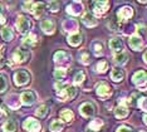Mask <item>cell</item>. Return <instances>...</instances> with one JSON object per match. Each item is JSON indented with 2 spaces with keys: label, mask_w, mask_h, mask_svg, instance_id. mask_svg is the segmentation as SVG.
I'll return each instance as SVG.
<instances>
[{
  "label": "cell",
  "mask_w": 147,
  "mask_h": 132,
  "mask_svg": "<svg viewBox=\"0 0 147 132\" xmlns=\"http://www.w3.org/2000/svg\"><path fill=\"white\" fill-rule=\"evenodd\" d=\"M30 26H32L30 20L24 15H20L18 20H16V28H18V30L22 34H26L29 32V29H30Z\"/></svg>",
  "instance_id": "6da1fadb"
},
{
  "label": "cell",
  "mask_w": 147,
  "mask_h": 132,
  "mask_svg": "<svg viewBox=\"0 0 147 132\" xmlns=\"http://www.w3.org/2000/svg\"><path fill=\"white\" fill-rule=\"evenodd\" d=\"M76 94H77V89H76V87H73V86H65L62 91L58 92V96L61 97L62 101L72 100V98L76 97Z\"/></svg>",
  "instance_id": "7a4b0ae2"
},
{
  "label": "cell",
  "mask_w": 147,
  "mask_h": 132,
  "mask_svg": "<svg viewBox=\"0 0 147 132\" xmlns=\"http://www.w3.org/2000/svg\"><path fill=\"white\" fill-rule=\"evenodd\" d=\"M29 79H30V74L26 70H18L14 74V83L16 86H24L29 82Z\"/></svg>",
  "instance_id": "3957f363"
},
{
  "label": "cell",
  "mask_w": 147,
  "mask_h": 132,
  "mask_svg": "<svg viewBox=\"0 0 147 132\" xmlns=\"http://www.w3.org/2000/svg\"><path fill=\"white\" fill-rule=\"evenodd\" d=\"M132 15H133V9L131 6H123L117 12V16H118V20L121 23H125L128 19H131Z\"/></svg>",
  "instance_id": "277c9868"
},
{
  "label": "cell",
  "mask_w": 147,
  "mask_h": 132,
  "mask_svg": "<svg viewBox=\"0 0 147 132\" xmlns=\"http://www.w3.org/2000/svg\"><path fill=\"white\" fill-rule=\"evenodd\" d=\"M24 128L28 132H40L42 130V126L39 123V121L34 120V118H28V120L24 121Z\"/></svg>",
  "instance_id": "5b68a950"
},
{
  "label": "cell",
  "mask_w": 147,
  "mask_h": 132,
  "mask_svg": "<svg viewBox=\"0 0 147 132\" xmlns=\"http://www.w3.org/2000/svg\"><path fill=\"white\" fill-rule=\"evenodd\" d=\"M30 57V53L25 49H16L13 54V62L14 63H23Z\"/></svg>",
  "instance_id": "8992f818"
},
{
  "label": "cell",
  "mask_w": 147,
  "mask_h": 132,
  "mask_svg": "<svg viewBox=\"0 0 147 132\" xmlns=\"http://www.w3.org/2000/svg\"><path fill=\"white\" fill-rule=\"evenodd\" d=\"M54 62L59 63V66H67V64L71 62V56L67 52L59 50V52H57L54 54Z\"/></svg>",
  "instance_id": "52a82bcc"
},
{
  "label": "cell",
  "mask_w": 147,
  "mask_h": 132,
  "mask_svg": "<svg viewBox=\"0 0 147 132\" xmlns=\"http://www.w3.org/2000/svg\"><path fill=\"white\" fill-rule=\"evenodd\" d=\"M115 114L117 118H125L127 114H128V106H127V101L123 98L119 102L118 107L115 110Z\"/></svg>",
  "instance_id": "ba28073f"
},
{
  "label": "cell",
  "mask_w": 147,
  "mask_h": 132,
  "mask_svg": "<svg viewBox=\"0 0 147 132\" xmlns=\"http://www.w3.org/2000/svg\"><path fill=\"white\" fill-rule=\"evenodd\" d=\"M96 92H97V94H98V96L101 97V98H107V97L111 96V93H112V88L109 87L107 83L102 82V83H99L98 86H97Z\"/></svg>",
  "instance_id": "9c48e42d"
},
{
  "label": "cell",
  "mask_w": 147,
  "mask_h": 132,
  "mask_svg": "<svg viewBox=\"0 0 147 132\" xmlns=\"http://www.w3.org/2000/svg\"><path fill=\"white\" fill-rule=\"evenodd\" d=\"M109 1H94L93 3V12L98 15H102L108 10Z\"/></svg>",
  "instance_id": "30bf717a"
},
{
  "label": "cell",
  "mask_w": 147,
  "mask_h": 132,
  "mask_svg": "<svg viewBox=\"0 0 147 132\" xmlns=\"http://www.w3.org/2000/svg\"><path fill=\"white\" fill-rule=\"evenodd\" d=\"M79 111H81L82 116H84V117H87V118L92 117L93 114H94V112H96L94 106H93L92 103H89V102L83 103L82 106H81V108H79Z\"/></svg>",
  "instance_id": "8fae6325"
},
{
  "label": "cell",
  "mask_w": 147,
  "mask_h": 132,
  "mask_svg": "<svg viewBox=\"0 0 147 132\" xmlns=\"http://www.w3.org/2000/svg\"><path fill=\"white\" fill-rule=\"evenodd\" d=\"M83 10L82 3L79 1H73L68 6H67V13H69L71 15H79Z\"/></svg>",
  "instance_id": "7c38bea8"
},
{
  "label": "cell",
  "mask_w": 147,
  "mask_h": 132,
  "mask_svg": "<svg viewBox=\"0 0 147 132\" xmlns=\"http://www.w3.org/2000/svg\"><path fill=\"white\" fill-rule=\"evenodd\" d=\"M20 100H22V103L24 104V106H32L35 101V96L33 92H30V91H26V92L22 93Z\"/></svg>",
  "instance_id": "4fadbf2b"
},
{
  "label": "cell",
  "mask_w": 147,
  "mask_h": 132,
  "mask_svg": "<svg viewBox=\"0 0 147 132\" xmlns=\"http://www.w3.org/2000/svg\"><path fill=\"white\" fill-rule=\"evenodd\" d=\"M40 28L45 34H53V33H54V29H55V24L53 20L47 19V20H43L42 22Z\"/></svg>",
  "instance_id": "5bb4252c"
},
{
  "label": "cell",
  "mask_w": 147,
  "mask_h": 132,
  "mask_svg": "<svg viewBox=\"0 0 147 132\" xmlns=\"http://www.w3.org/2000/svg\"><path fill=\"white\" fill-rule=\"evenodd\" d=\"M128 43H129V47H131L133 50H140L142 48L143 40L140 35H132L131 38L128 39Z\"/></svg>",
  "instance_id": "9a60e30c"
},
{
  "label": "cell",
  "mask_w": 147,
  "mask_h": 132,
  "mask_svg": "<svg viewBox=\"0 0 147 132\" xmlns=\"http://www.w3.org/2000/svg\"><path fill=\"white\" fill-rule=\"evenodd\" d=\"M132 81L136 86H145L146 83V72L145 70H138L135 73V76L132 77Z\"/></svg>",
  "instance_id": "2e32d148"
},
{
  "label": "cell",
  "mask_w": 147,
  "mask_h": 132,
  "mask_svg": "<svg viewBox=\"0 0 147 132\" xmlns=\"http://www.w3.org/2000/svg\"><path fill=\"white\" fill-rule=\"evenodd\" d=\"M82 22L86 26H89V28H93V26H96L97 24H98L97 19L92 14H89V13H86V14L82 16Z\"/></svg>",
  "instance_id": "e0dca14e"
},
{
  "label": "cell",
  "mask_w": 147,
  "mask_h": 132,
  "mask_svg": "<svg viewBox=\"0 0 147 132\" xmlns=\"http://www.w3.org/2000/svg\"><path fill=\"white\" fill-rule=\"evenodd\" d=\"M63 29H64L65 32L69 30V32L73 34V33H76L77 29H78V23H77V20H74V19L65 20V22L63 23Z\"/></svg>",
  "instance_id": "ac0fdd59"
},
{
  "label": "cell",
  "mask_w": 147,
  "mask_h": 132,
  "mask_svg": "<svg viewBox=\"0 0 147 132\" xmlns=\"http://www.w3.org/2000/svg\"><path fill=\"white\" fill-rule=\"evenodd\" d=\"M109 48L112 50H115V52H119L121 53V50L123 49V43L122 40L119 38H112L109 40Z\"/></svg>",
  "instance_id": "d6986e66"
},
{
  "label": "cell",
  "mask_w": 147,
  "mask_h": 132,
  "mask_svg": "<svg viewBox=\"0 0 147 132\" xmlns=\"http://www.w3.org/2000/svg\"><path fill=\"white\" fill-rule=\"evenodd\" d=\"M83 37H82V34L81 33H78V32H76V33H73V34H71L68 37V43L71 44V45H79V44L82 43V39Z\"/></svg>",
  "instance_id": "ffe728a7"
},
{
  "label": "cell",
  "mask_w": 147,
  "mask_h": 132,
  "mask_svg": "<svg viewBox=\"0 0 147 132\" xmlns=\"http://www.w3.org/2000/svg\"><path fill=\"white\" fill-rule=\"evenodd\" d=\"M30 12L34 14L35 18H39V16H42L43 12H44V4L43 3H34Z\"/></svg>",
  "instance_id": "44dd1931"
},
{
  "label": "cell",
  "mask_w": 147,
  "mask_h": 132,
  "mask_svg": "<svg viewBox=\"0 0 147 132\" xmlns=\"http://www.w3.org/2000/svg\"><path fill=\"white\" fill-rule=\"evenodd\" d=\"M127 60H128V54L127 53H118V54H116L115 58H113V62L116 64H119V66L126 64Z\"/></svg>",
  "instance_id": "7402d4cb"
},
{
  "label": "cell",
  "mask_w": 147,
  "mask_h": 132,
  "mask_svg": "<svg viewBox=\"0 0 147 132\" xmlns=\"http://www.w3.org/2000/svg\"><path fill=\"white\" fill-rule=\"evenodd\" d=\"M1 38L6 40V42H10V40L14 38V33H13V30L10 28L4 26V28L1 29Z\"/></svg>",
  "instance_id": "603a6c76"
},
{
  "label": "cell",
  "mask_w": 147,
  "mask_h": 132,
  "mask_svg": "<svg viewBox=\"0 0 147 132\" xmlns=\"http://www.w3.org/2000/svg\"><path fill=\"white\" fill-rule=\"evenodd\" d=\"M123 77H125V73H123V70L119 69V68H115L111 72V78L115 81V82H119V81H122Z\"/></svg>",
  "instance_id": "cb8c5ba5"
},
{
  "label": "cell",
  "mask_w": 147,
  "mask_h": 132,
  "mask_svg": "<svg viewBox=\"0 0 147 132\" xmlns=\"http://www.w3.org/2000/svg\"><path fill=\"white\" fill-rule=\"evenodd\" d=\"M102 126H103V121L99 120V118H96V120H93L92 122L88 125V131L91 130L92 132H96V131H98Z\"/></svg>",
  "instance_id": "d4e9b609"
},
{
  "label": "cell",
  "mask_w": 147,
  "mask_h": 132,
  "mask_svg": "<svg viewBox=\"0 0 147 132\" xmlns=\"http://www.w3.org/2000/svg\"><path fill=\"white\" fill-rule=\"evenodd\" d=\"M59 116H61V118L63 121H65V122H71L73 118H74V113H73L71 110H63Z\"/></svg>",
  "instance_id": "484cf974"
},
{
  "label": "cell",
  "mask_w": 147,
  "mask_h": 132,
  "mask_svg": "<svg viewBox=\"0 0 147 132\" xmlns=\"http://www.w3.org/2000/svg\"><path fill=\"white\" fill-rule=\"evenodd\" d=\"M23 44H24L25 47H33V45H35L36 44V37L34 34H29V35H26L24 39H23Z\"/></svg>",
  "instance_id": "4316f807"
},
{
  "label": "cell",
  "mask_w": 147,
  "mask_h": 132,
  "mask_svg": "<svg viewBox=\"0 0 147 132\" xmlns=\"http://www.w3.org/2000/svg\"><path fill=\"white\" fill-rule=\"evenodd\" d=\"M3 130H4V132H15L16 123L14 122V121H11V120L6 121V122L4 123V126H3Z\"/></svg>",
  "instance_id": "83f0119b"
},
{
  "label": "cell",
  "mask_w": 147,
  "mask_h": 132,
  "mask_svg": "<svg viewBox=\"0 0 147 132\" xmlns=\"http://www.w3.org/2000/svg\"><path fill=\"white\" fill-rule=\"evenodd\" d=\"M51 130L52 132H62L63 130V122L59 120H54L51 123Z\"/></svg>",
  "instance_id": "f1b7e54d"
},
{
  "label": "cell",
  "mask_w": 147,
  "mask_h": 132,
  "mask_svg": "<svg viewBox=\"0 0 147 132\" xmlns=\"http://www.w3.org/2000/svg\"><path fill=\"white\" fill-rule=\"evenodd\" d=\"M65 74H67V72L64 68H58L54 70V78L57 81H59V82H62V81L65 78Z\"/></svg>",
  "instance_id": "f546056e"
},
{
  "label": "cell",
  "mask_w": 147,
  "mask_h": 132,
  "mask_svg": "<svg viewBox=\"0 0 147 132\" xmlns=\"http://www.w3.org/2000/svg\"><path fill=\"white\" fill-rule=\"evenodd\" d=\"M48 106L47 104H42V106H39L38 108H36V111H35V113H36V116H39L40 118L43 117H45L47 116V113H48Z\"/></svg>",
  "instance_id": "4dcf8cb0"
},
{
  "label": "cell",
  "mask_w": 147,
  "mask_h": 132,
  "mask_svg": "<svg viewBox=\"0 0 147 132\" xmlns=\"http://www.w3.org/2000/svg\"><path fill=\"white\" fill-rule=\"evenodd\" d=\"M19 106H20V102H19V98L16 96H11V100L9 101V107L13 108V110H18Z\"/></svg>",
  "instance_id": "1f68e13d"
},
{
  "label": "cell",
  "mask_w": 147,
  "mask_h": 132,
  "mask_svg": "<svg viewBox=\"0 0 147 132\" xmlns=\"http://www.w3.org/2000/svg\"><path fill=\"white\" fill-rule=\"evenodd\" d=\"M97 72L99 73H105L107 69H108V64H107V62H105V60H101L98 64H97Z\"/></svg>",
  "instance_id": "d6a6232c"
},
{
  "label": "cell",
  "mask_w": 147,
  "mask_h": 132,
  "mask_svg": "<svg viewBox=\"0 0 147 132\" xmlns=\"http://www.w3.org/2000/svg\"><path fill=\"white\" fill-rule=\"evenodd\" d=\"M93 50H94L96 56H99V54H102V52H103V44L99 43V42H96L94 44H93Z\"/></svg>",
  "instance_id": "836d02e7"
},
{
  "label": "cell",
  "mask_w": 147,
  "mask_h": 132,
  "mask_svg": "<svg viewBox=\"0 0 147 132\" xmlns=\"http://www.w3.org/2000/svg\"><path fill=\"white\" fill-rule=\"evenodd\" d=\"M84 78H86L84 72H78L76 74V77H74V83L76 84H81L83 81H84Z\"/></svg>",
  "instance_id": "e575fe53"
},
{
  "label": "cell",
  "mask_w": 147,
  "mask_h": 132,
  "mask_svg": "<svg viewBox=\"0 0 147 132\" xmlns=\"http://www.w3.org/2000/svg\"><path fill=\"white\" fill-rule=\"evenodd\" d=\"M6 86H8V83H6V79L4 76H0V93L4 92L6 89Z\"/></svg>",
  "instance_id": "d590c367"
},
{
  "label": "cell",
  "mask_w": 147,
  "mask_h": 132,
  "mask_svg": "<svg viewBox=\"0 0 147 132\" xmlns=\"http://www.w3.org/2000/svg\"><path fill=\"white\" fill-rule=\"evenodd\" d=\"M81 62H82L83 64H88L89 62H91L88 53H82V54H81Z\"/></svg>",
  "instance_id": "8d00e7d4"
},
{
  "label": "cell",
  "mask_w": 147,
  "mask_h": 132,
  "mask_svg": "<svg viewBox=\"0 0 147 132\" xmlns=\"http://www.w3.org/2000/svg\"><path fill=\"white\" fill-rule=\"evenodd\" d=\"M48 5H49V8H51V10L53 13L59 9V3L58 1H51V3H48Z\"/></svg>",
  "instance_id": "74e56055"
},
{
  "label": "cell",
  "mask_w": 147,
  "mask_h": 132,
  "mask_svg": "<svg viewBox=\"0 0 147 132\" xmlns=\"http://www.w3.org/2000/svg\"><path fill=\"white\" fill-rule=\"evenodd\" d=\"M138 104L140 107L142 108V110H146V98L145 97H142V98H138Z\"/></svg>",
  "instance_id": "f35d334b"
},
{
  "label": "cell",
  "mask_w": 147,
  "mask_h": 132,
  "mask_svg": "<svg viewBox=\"0 0 147 132\" xmlns=\"http://www.w3.org/2000/svg\"><path fill=\"white\" fill-rule=\"evenodd\" d=\"M117 132H132V130L129 127H126V126H122L119 127L118 130H117Z\"/></svg>",
  "instance_id": "ab89813d"
},
{
  "label": "cell",
  "mask_w": 147,
  "mask_h": 132,
  "mask_svg": "<svg viewBox=\"0 0 147 132\" xmlns=\"http://www.w3.org/2000/svg\"><path fill=\"white\" fill-rule=\"evenodd\" d=\"M33 4H34V3H33V1H25V3H24L25 10H32V8H33Z\"/></svg>",
  "instance_id": "60d3db41"
},
{
  "label": "cell",
  "mask_w": 147,
  "mask_h": 132,
  "mask_svg": "<svg viewBox=\"0 0 147 132\" xmlns=\"http://www.w3.org/2000/svg\"><path fill=\"white\" fill-rule=\"evenodd\" d=\"M4 63H5V60H4V57H3V54L0 53V68H1V67L4 66Z\"/></svg>",
  "instance_id": "b9f144b4"
},
{
  "label": "cell",
  "mask_w": 147,
  "mask_h": 132,
  "mask_svg": "<svg viewBox=\"0 0 147 132\" xmlns=\"http://www.w3.org/2000/svg\"><path fill=\"white\" fill-rule=\"evenodd\" d=\"M0 23H1V24H4V23H5V18H4V16H0Z\"/></svg>",
  "instance_id": "7bdbcfd3"
},
{
  "label": "cell",
  "mask_w": 147,
  "mask_h": 132,
  "mask_svg": "<svg viewBox=\"0 0 147 132\" xmlns=\"http://www.w3.org/2000/svg\"><path fill=\"white\" fill-rule=\"evenodd\" d=\"M1 13H3V6L0 5V14H1Z\"/></svg>",
  "instance_id": "ee69618b"
},
{
  "label": "cell",
  "mask_w": 147,
  "mask_h": 132,
  "mask_svg": "<svg viewBox=\"0 0 147 132\" xmlns=\"http://www.w3.org/2000/svg\"><path fill=\"white\" fill-rule=\"evenodd\" d=\"M0 103H1V101H0Z\"/></svg>",
  "instance_id": "f6af8a7d"
},
{
  "label": "cell",
  "mask_w": 147,
  "mask_h": 132,
  "mask_svg": "<svg viewBox=\"0 0 147 132\" xmlns=\"http://www.w3.org/2000/svg\"><path fill=\"white\" fill-rule=\"evenodd\" d=\"M142 132H143V131H142Z\"/></svg>",
  "instance_id": "bcb514c9"
}]
</instances>
